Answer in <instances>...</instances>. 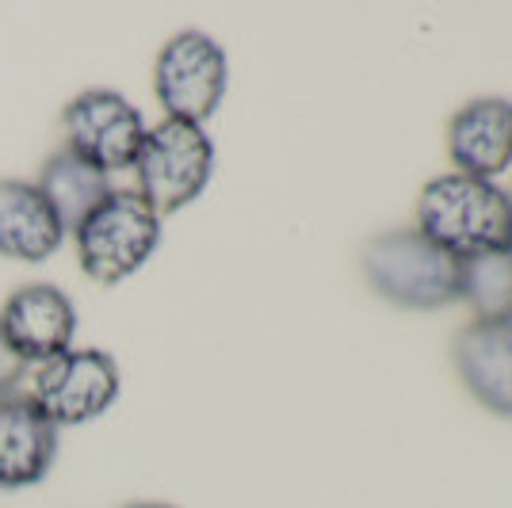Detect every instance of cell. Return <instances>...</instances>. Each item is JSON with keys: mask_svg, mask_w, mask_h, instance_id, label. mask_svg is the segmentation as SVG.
<instances>
[{"mask_svg": "<svg viewBox=\"0 0 512 508\" xmlns=\"http://www.w3.org/2000/svg\"><path fill=\"white\" fill-rule=\"evenodd\" d=\"M81 272L104 287L130 279L161 245V214L138 191L115 188L73 230Z\"/></svg>", "mask_w": 512, "mask_h": 508, "instance_id": "cell-3", "label": "cell"}, {"mask_svg": "<svg viewBox=\"0 0 512 508\" xmlns=\"http://www.w3.org/2000/svg\"><path fill=\"white\" fill-rule=\"evenodd\" d=\"M127 508H172V505H161V501H138V505H127Z\"/></svg>", "mask_w": 512, "mask_h": 508, "instance_id": "cell-16", "label": "cell"}, {"mask_svg": "<svg viewBox=\"0 0 512 508\" xmlns=\"http://www.w3.org/2000/svg\"><path fill=\"white\" fill-rule=\"evenodd\" d=\"M463 298L478 314L474 321L512 318V253L463 260Z\"/></svg>", "mask_w": 512, "mask_h": 508, "instance_id": "cell-14", "label": "cell"}, {"mask_svg": "<svg viewBox=\"0 0 512 508\" xmlns=\"http://www.w3.org/2000/svg\"><path fill=\"white\" fill-rule=\"evenodd\" d=\"M211 172L214 142L207 138V130L180 119H161L153 130H146V142L138 149L134 191L165 218L195 203L211 184Z\"/></svg>", "mask_w": 512, "mask_h": 508, "instance_id": "cell-4", "label": "cell"}, {"mask_svg": "<svg viewBox=\"0 0 512 508\" xmlns=\"http://www.w3.org/2000/svg\"><path fill=\"white\" fill-rule=\"evenodd\" d=\"M417 230L455 260L512 253V195L463 172L436 176L417 199Z\"/></svg>", "mask_w": 512, "mask_h": 508, "instance_id": "cell-1", "label": "cell"}, {"mask_svg": "<svg viewBox=\"0 0 512 508\" xmlns=\"http://www.w3.org/2000/svg\"><path fill=\"white\" fill-rule=\"evenodd\" d=\"M455 367L478 402L512 421V318L470 321L455 337Z\"/></svg>", "mask_w": 512, "mask_h": 508, "instance_id": "cell-10", "label": "cell"}, {"mask_svg": "<svg viewBox=\"0 0 512 508\" xmlns=\"http://www.w3.org/2000/svg\"><path fill=\"white\" fill-rule=\"evenodd\" d=\"M367 283L406 310H440L463 298V260L421 230H390L363 249Z\"/></svg>", "mask_w": 512, "mask_h": 508, "instance_id": "cell-2", "label": "cell"}, {"mask_svg": "<svg viewBox=\"0 0 512 508\" xmlns=\"http://www.w3.org/2000/svg\"><path fill=\"white\" fill-rule=\"evenodd\" d=\"M58 428L31 402V394L0 398V489H27L43 482L58 459Z\"/></svg>", "mask_w": 512, "mask_h": 508, "instance_id": "cell-9", "label": "cell"}, {"mask_svg": "<svg viewBox=\"0 0 512 508\" xmlns=\"http://www.w3.org/2000/svg\"><path fill=\"white\" fill-rule=\"evenodd\" d=\"M39 191L46 195V203L54 207V214L62 218L65 233H73L115 188H111V176L107 172L92 169L88 161H81L69 149H58L43 165Z\"/></svg>", "mask_w": 512, "mask_h": 508, "instance_id": "cell-13", "label": "cell"}, {"mask_svg": "<svg viewBox=\"0 0 512 508\" xmlns=\"http://www.w3.org/2000/svg\"><path fill=\"white\" fill-rule=\"evenodd\" d=\"M230 62L226 50L203 31H180L153 62V92L169 119L203 127L226 100Z\"/></svg>", "mask_w": 512, "mask_h": 508, "instance_id": "cell-5", "label": "cell"}, {"mask_svg": "<svg viewBox=\"0 0 512 508\" xmlns=\"http://www.w3.org/2000/svg\"><path fill=\"white\" fill-rule=\"evenodd\" d=\"M65 226L39 184L0 180V256L43 264L62 249Z\"/></svg>", "mask_w": 512, "mask_h": 508, "instance_id": "cell-12", "label": "cell"}, {"mask_svg": "<svg viewBox=\"0 0 512 508\" xmlns=\"http://www.w3.org/2000/svg\"><path fill=\"white\" fill-rule=\"evenodd\" d=\"M119 390V363L100 348H69L58 360L39 363L31 375V402L58 432L104 417Z\"/></svg>", "mask_w": 512, "mask_h": 508, "instance_id": "cell-6", "label": "cell"}, {"mask_svg": "<svg viewBox=\"0 0 512 508\" xmlns=\"http://www.w3.org/2000/svg\"><path fill=\"white\" fill-rule=\"evenodd\" d=\"M448 153L463 176L493 180L512 165V104L474 100L455 111L448 127Z\"/></svg>", "mask_w": 512, "mask_h": 508, "instance_id": "cell-11", "label": "cell"}, {"mask_svg": "<svg viewBox=\"0 0 512 508\" xmlns=\"http://www.w3.org/2000/svg\"><path fill=\"white\" fill-rule=\"evenodd\" d=\"M62 127L65 149L107 176L119 169H134L138 149L150 130L142 111L123 92H111V88H88L81 96H73L62 111Z\"/></svg>", "mask_w": 512, "mask_h": 508, "instance_id": "cell-7", "label": "cell"}, {"mask_svg": "<svg viewBox=\"0 0 512 508\" xmlns=\"http://www.w3.org/2000/svg\"><path fill=\"white\" fill-rule=\"evenodd\" d=\"M0 333L27 367L58 360L77 337L73 298L50 283H27L0 306Z\"/></svg>", "mask_w": 512, "mask_h": 508, "instance_id": "cell-8", "label": "cell"}, {"mask_svg": "<svg viewBox=\"0 0 512 508\" xmlns=\"http://www.w3.org/2000/svg\"><path fill=\"white\" fill-rule=\"evenodd\" d=\"M23 375H27V363L12 352V344H8L4 333H0V398H4V394H12V390L20 386Z\"/></svg>", "mask_w": 512, "mask_h": 508, "instance_id": "cell-15", "label": "cell"}]
</instances>
